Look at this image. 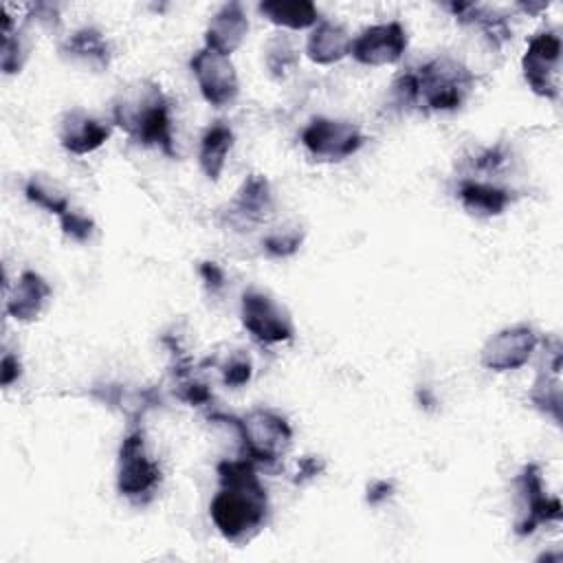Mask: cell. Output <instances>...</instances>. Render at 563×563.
I'll list each match as a JSON object with an SVG mask.
<instances>
[{
    "label": "cell",
    "instance_id": "cell-1",
    "mask_svg": "<svg viewBox=\"0 0 563 563\" xmlns=\"http://www.w3.org/2000/svg\"><path fill=\"white\" fill-rule=\"evenodd\" d=\"M218 490L209 504V517L222 539L244 545L255 539L271 515L266 486L255 464L244 455L240 460H222L216 466Z\"/></svg>",
    "mask_w": 563,
    "mask_h": 563
},
{
    "label": "cell",
    "instance_id": "cell-2",
    "mask_svg": "<svg viewBox=\"0 0 563 563\" xmlns=\"http://www.w3.org/2000/svg\"><path fill=\"white\" fill-rule=\"evenodd\" d=\"M475 86V75L455 57L438 55L418 68H409L391 84L398 106H420L431 112L457 110Z\"/></svg>",
    "mask_w": 563,
    "mask_h": 563
},
{
    "label": "cell",
    "instance_id": "cell-3",
    "mask_svg": "<svg viewBox=\"0 0 563 563\" xmlns=\"http://www.w3.org/2000/svg\"><path fill=\"white\" fill-rule=\"evenodd\" d=\"M112 123L132 141L145 147H158L174 156L172 108L161 84L152 79H134L112 99Z\"/></svg>",
    "mask_w": 563,
    "mask_h": 563
},
{
    "label": "cell",
    "instance_id": "cell-4",
    "mask_svg": "<svg viewBox=\"0 0 563 563\" xmlns=\"http://www.w3.org/2000/svg\"><path fill=\"white\" fill-rule=\"evenodd\" d=\"M213 422L222 420L231 424L240 438L242 455L253 464H277L292 442V427L286 416L268 407H255L242 416L211 413Z\"/></svg>",
    "mask_w": 563,
    "mask_h": 563
},
{
    "label": "cell",
    "instance_id": "cell-5",
    "mask_svg": "<svg viewBox=\"0 0 563 563\" xmlns=\"http://www.w3.org/2000/svg\"><path fill=\"white\" fill-rule=\"evenodd\" d=\"M163 482L158 460L147 451L145 433L132 429L123 435L117 455V493L136 506L150 504Z\"/></svg>",
    "mask_w": 563,
    "mask_h": 563
},
{
    "label": "cell",
    "instance_id": "cell-6",
    "mask_svg": "<svg viewBox=\"0 0 563 563\" xmlns=\"http://www.w3.org/2000/svg\"><path fill=\"white\" fill-rule=\"evenodd\" d=\"M517 493V517H515V534L528 537L543 523H554L563 519L561 499L548 495L543 486L541 466L537 462H528L515 477Z\"/></svg>",
    "mask_w": 563,
    "mask_h": 563
},
{
    "label": "cell",
    "instance_id": "cell-7",
    "mask_svg": "<svg viewBox=\"0 0 563 563\" xmlns=\"http://www.w3.org/2000/svg\"><path fill=\"white\" fill-rule=\"evenodd\" d=\"M240 319L244 330L262 345L286 343L295 336L288 310L262 288H246L242 292Z\"/></svg>",
    "mask_w": 563,
    "mask_h": 563
},
{
    "label": "cell",
    "instance_id": "cell-8",
    "mask_svg": "<svg viewBox=\"0 0 563 563\" xmlns=\"http://www.w3.org/2000/svg\"><path fill=\"white\" fill-rule=\"evenodd\" d=\"M561 35L554 29L534 33L521 57V70L528 88L543 99H559V66H561Z\"/></svg>",
    "mask_w": 563,
    "mask_h": 563
},
{
    "label": "cell",
    "instance_id": "cell-9",
    "mask_svg": "<svg viewBox=\"0 0 563 563\" xmlns=\"http://www.w3.org/2000/svg\"><path fill=\"white\" fill-rule=\"evenodd\" d=\"M299 139H301V145L319 161L350 158L365 143V134L356 123L332 119V117L310 119L303 125Z\"/></svg>",
    "mask_w": 563,
    "mask_h": 563
},
{
    "label": "cell",
    "instance_id": "cell-10",
    "mask_svg": "<svg viewBox=\"0 0 563 563\" xmlns=\"http://www.w3.org/2000/svg\"><path fill=\"white\" fill-rule=\"evenodd\" d=\"M189 68H191V75L196 77L202 99L209 106L224 108L238 99L240 79L231 57L202 46L191 55Z\"/></svg>",
    "mask_w": 563,
    "mask_h": 563
},
{
    "label": "cell",
    "instance_id": "cell-11",
    "mask_svg": "<svg viewBox=\"0 0 563 563\" xmlns=\"http://www.w3.org/2000/svg\"><path fill=\"white\" fill-rule=\"evenodd\" d=\"M539 345V334L528 323H515L486 339L479 363L490 372H512L523 367Z\"/></svg>",
    "mask_w": 563,
    "mask_h": 563
},
{
    "label": "cell",
    "instance_id": "cell-12",
    "mask_svg": "<svg viewBox=\"0 0 563 563\" xmlns=\"http://www.w3.org/2000/svg\"><path fill=\"white\" fill-rule=\"evenodd\" d=\"M409 37L398 20L363 29L350 44V55L363 66H391L402 59Z\"/></svg>",
    "mask_w": 563,
    "mask_h": 563
},
{
    "label": "cell",
    "instance_id": "cell-13",
    "mask_svg": "<svg viewBox=\"0 0 563 563\" xmlns=\"http://www.w3.org/2000/svg\"><path fill=\"white\" fill-rule=\"evenodd\" d=\"M112 134V125L92 117L84 108H70L64 112L57 130L59 145L75 156H86L99 150Z\"/></svg>",
    "mask_w": 563,
    "mask_h": 563
},
{
    "label": "cell",
    "instance_id": "cell-14",
    "mask_svg": "<svg viewBox=\"0 0 563 563\" xmlns=\"http://www.w3.org/2000/svg\"><path fill=\"white\" fill-rule=\"evenodd\" d=\"M273 213V191L264 174H249L227 207V218L235 227H253Z\"/></svg>",
    "mask_w": 563,
    "mask_h": 563
},
{
    "label": "cell",
    "instance_id": "cell-15",
    "mask_svg": "<svg viewBox=\"0 0 563 563\" xmlns=\"http://www.w3.org/2000/svg\"><path fill=\"white\" fill-rule=\"evenodd\" d=\"M51 295H53L51 284L40 273L26 268L18 275L13 286H7L4 312L20 323L35 321L46 308Z\"/></svg>",
    "mask_w": 563,
    "mask_h": 563
},
{
    "label": "cell",
    "instance_id": "cell-16",
    "mask_svg": "<svg viewBox=\"0 0 563 563\" xmlns=\"http://www.w3.org/2000/svg\"><path fill=\"white\" fill-rule=\"evenodd\" d=\"M249 35V18L240 2L222 4L209 20L205 31V46L231 57Z\"/></svg>",
    "mask_w": 563,
    "mask_h": 563
},
{
    "label": "cell",
    "instance_id": "cell-17",
    "mask_svg": "<svg viewBox=\"0 0 563 563\" xmlns=\"http://www.w3.org/2000/svg\"><path fill=\"white\" fill-rule=\"evenodd\" d=\"M59 55L68 64L90 70H106L110 64V44L99 29L81 26L59 44Z\"/></svg>",
    "mask_w": 563,
    "mask_h": 563
},
{
    "label": "cell",
    "instance_id": "cell-18",
    "mask_svg": "<svg viewBox=\"0 0 563 563\" xmlns=\"http://www.w3.org/2000/svg\"><path fill=\"white\" fill-rule=\"evenodd\" d=\"M352 37L347 29L332 20H319L306 40V55L319 66H330L350 55Z\"/></svg>",
    "mask_w": 563,
    "mask_h": 563
},
{
    "label": "cell",
    "instance_id": "cell-19",
    "mask_svg": "<svg viewBox=\"0 0 563 563\" xmlns=\"http://www.w3.org/2000/svg\"><path fill=\"white\" fill-rule=\"evenodd\" d=\"M457 198L468 213L477 218H493V216H501L515 196L506 187H499L486 180L464 178L457 185Z\"/></svg>",
    "mask_w": 563,
    "mask_h": 563
},
{
    "label": "cell",
    "instance_id": "cell-20",
    "mask_svg": "<svg viewBox=\"0 0 563 563\" xmlns=\"http://www.w3.org/2000/svg\"><path fill=\"white\" fill-rule=\"evenodd\" d=\"M233 143H235V134H233L231 125L224 121H213L205 130V134L200 139V147H198V165L209 180L216 183L220 178V174L224 172V165H227L229 152L233 150Z\"/></svg>",
    "mask_w": 563,
    "mask_h": 563
},
{
    "label": "cell",
    "instance_id": "cell-21",
    "mask_svg": "<svg viewBox=\"0 0 563 563\" xmlns=\"http://www.w3.org/2000/svg\"><path fill=\"white\" fill-rule=\"evenodd\" d=\"M257 11L271 24L290 31L312 29L321 20L319 9L308 0H264L257 4Z\"/></svg>",
    "mask_w": 563,
    "mask_h": 563
},
{
    "label": "cell",
    "instance_id": "cell-22",
    "mask_svg": "<svg viewBox=\"0 0 563 563\" xmlns=\"http://www.w3.org/2000/svg\"><path fill=\"white\" fill-rule=\"evenodd\" d=\"M561 352L559 345L552 352V363L545 365V369L539 372L530 387V400L532 405L552 418L556 424H561Z\"/></svg>",
    "mask_w": 563,
    "mask_h": 563
},
{
    "label": "cell",
    "instance_id": "cell-23",
    "mask_svg": "<svg viewBox=\"0 0 563 563\" xmlns=\"http://www.w3.org/2000/svg\"><path fill=\"white\" fill-rule=\"evenodd\" d=\"M22 191H24V198L29 202H33L35 207H40V209H44V211H48L57 218L64 216L73 207L66 189L46 174H31L24 180Z\"/></svg>",
    "mask_w": 563,
    "mask_h": 563
},
{
    "label": "cell",
    "instance_id": "cell-24",
    "mask_svg": "<svg viewBox=\"0 0 563 563\" xmlns=\"http://www.w3.org/2000/svg\"><path fill=\"white\" fill-rule=\"evenodd\" d=\"M2 15V46H0V66L4 75H15L24 68L29 59V42L24 29L13 26V18L7 9L0 11Z\"/></svg>",
    "mask_w": 563,
    "mask_h": 563
},
{
    "label": "cell",
    "instance_id": "cell-25",
    "mask_svg": "<svg viewBox=\"0 0 563 563\" xmlns=\"http://www.w3.org/2000/svg\"><path fill=\"white\" fill-rule=\"evenodd\" d=\"M297 59H299V55H297L295 46L284 35L271 37L264 46V64L273 79L288 77L290 70L297 66Z\"/></svg>",
    "mask_w": 563,
    "mask_h": 563
},
{
    "label": "cell",
    "instance_id": "cell-26",
    "mask_svg": "<svg viewBox=\"0 0 563 563\" xmlns=\"http://www.w3.org/2000/svg\"><path fill=\"white\" fill-rule=\"evenodd\" d=\"M301 242H303V229L297 224H284L268 231L262 240V246L271 257H290L299 251Z\"/></svg>",
    "mask_w": 563,
    "mask_h": 563
},
{
    "label": "cell",
    "instance_id": "cell-27",
    "mask_svg": "<svg viewBox=\"0 0 563 563\" xmlns=\"http://www.w3.org/2000/svg\"><path fill=\"white\" fill-rule=\"evenodd\" d=\"M220 374H222V383L231 389H238L242 385H246L253 376V363L249 358L246 352L242 350H235L231 352L222 365H220Z\"/></svg>",
    "mask_w": 563,
    "mask_h": 563
},
{
    "label": "cell",
    "instance_id": "cell-28",
    "mask_svg": "<svg viewBox=\"0 0 563 563\" xmlns=\"http://www.w3.org/2000/svg\"><path fill=\"white\" fill-rule=\"evenodd\" d=\"M59 220V229L66 238L75 240V242H86L92 238L95 233V220L90 216H86L84 211L70 207L64 216L57 218Z\"/></svg>",
    "mask_w": 563,
    "mask_h": 563
},
{
    "label": "cell",
    "instance_id": "cell-29",
    "mask_svg": "<svg viewBox=\"0 0 563 563\" xmlns=\"http://www.w3.org/2000/svg\"><path fill=\"white\" fill-rule=\"evenodd\" d=\"M198 275H200V279H202V284H205V288L209 292H220L224 288L227 275H224L220 264H216V262H200Z\"/></svg>",
    "mask_w": 563,
    "mask_h": 563
},
{
    "label": "cell",
    "instance_id": "cell-30",
    "mask_svg": "<svg viewBox=\"0 0 563 563\" xmlns=\"http://www.w3.org/2000/svg\"><path fill=\"white\" fill-rule=\"evenodd\" d=\"M22 376V363L13 352H4L0 361V383L2 387H11Z\"/></svg>",
    "mask_w": 563,
    "mask_h": 563
},
{
    "label": "cell",
    "instance_id": "cell-31",
    "mask_svg": "<svg viewBox=\"0 0 563 563\" xmlns=\"http://www.w3.org/2000/svg\"><path fill=\"white\" fill-rule=\"evenodd\" d=\"M323 460L321 457H314V455H306V457H299L297 462V471H295V482L297 484H303L308 479H314L321 471H323Z\"/></svg>",
    "mask_w": 563,
    "mask_h": 563
},
{
    "label": "cell",
    "instance_id": "cell-32",
    "mask_svg": "<svg viewBox=\"0 0 563 563\" xmlns=\"http://www.w3.org/2000/svg\"><path fill=\"white\" fill-rule=\"evenodd\" d=\"M394 493V482H387V479H374L369 486H367V495H365V501L369 506H378L383 501H387Z\"/></svg>",
    "mask_w": 563,
    "mask_h": 563
}]
</instances>
